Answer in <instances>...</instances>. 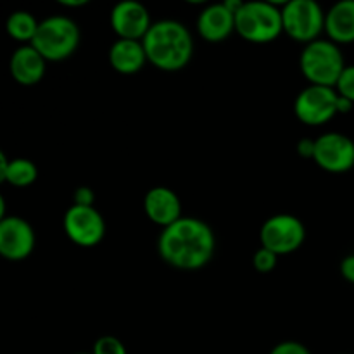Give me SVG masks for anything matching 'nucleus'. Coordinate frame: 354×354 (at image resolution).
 I'll return each instance as SVG.
<instances>
[{
  "label": "nucleus",
  "mask_w": 354,
  "mask_h": 354,
  "mask_svg": "<svg viewBox=\"0 0 354 354\" xmlns=\"http://www.w3.org/2000/svg\"><path fill=\"white\" fill-rule=\"evenodd\" d=\"M216 239L206 221L199 218H180L162 228L158 241L159 256L176 270H201L211 261Z\"/></svg>",
  "instance_id": "1"
},
{
  "label": "nucleus",
  "mask_w": 354,
  "mask_h": 354,
  "mask_svg": "<svg viewBox=\"0 0 354 354\" xmlns=\"http://www.w3.org/2000/svg\"><path fill=\"white\" fill-rule=\"evenodd\" d=\"M142 45L147 61L161 71H180L192 61V35L180 21L162 19L152 23Z\"/></svg>",
  "instance_id": "2"
},
{
  "label": "nucleus",
  "mask_w": 354,
  "mask_h": 354,
  "mask_svg": "<svg viewBox=\"0 0 354 354\" xmlns=\"http://www.w3.org/2000/svg\"><path fill=\"white\" fill-rule=\"evenodd\" d=\"M82 33L71 17L50 16L40 21L31 45L40 52L45 61L59 62L71 57L78 48Z\"/></svg>",
  "instance_id": "3"
},
{
  "label": "nucleus",
  "mask_w": 354,
  "mask_h": 354,
  "mask_svg": "<svg viewBox=\"0 0 354 354\" xmlns=\"http://www.w3.org/2000/svg\"><path fill=\"white\" fill-rule=\"evenodd\" d=\"M299 66L301 73L311 85L330 86V88H335L346 68L341 48L330 40H315L304 45Z\"/></svg>",
  "instance_id": "4"
},
{
  "label": "nucleus",
  "mask_w": 354,
  "mask_h": 354,
  "mask_svg": "<svg viewBox=\"0 0 354 354\" xmlns=\"http://www.w3.org/2000/svg\"><path fill=\"white\" fill-rule=\"evenodd\" d=\"M235 31L251 44H270L283 31L282 9L270 2H244L235 14Z\"/></svg>",
  "instance_id": "5"
},
{
  "label": "nucleus",
  "mask_w": 354,
  "mask_h": 354,
  "mask_svg": "<svg viewBox=\"0 0 354 354\" xmlns=\"http://www.w3.org/2000/svg\"><path fill=\"white\" fill-rule=\"evenodd\" d=\"M354 104L341 97L337 90L330 86L310 85L301 90L294 102V113L297 120L310 127L325 124L337 114L349 113Z\"/></svg>",
  "instance_id": "6"
},
{
  "label": "nucleus",
  "mask_w": 354,
  "mask_h": 354,
  "mask_svg": "<svg viewBox=\"0 0 354 354\" xmlns=\"http://www.w3.org/2000/svg\"><path fill=\"white\" fill-rule=\"evenodd\" d=\"M282 26L292 40L311 44L325 30V14L315 0H290L282 9Z\"/></svg>",
  "instance_id": "7"
},
{
  "label": "nucleus",
  "mask_w": 354,
  "mask_h": 354,
  "mask_svg": "<svg viewBox=\"0 0 354 354\" xmlns=\"http://www.w3.org/2000/svg\"><path fill=\"white\" fill-rule=\"evenodd\" d=\"M304 223L292 214H275L268 218L259 232L261 248L268 249L277 256L296 252L304 244Z\"/></svg>",
  "instance_id": "8"
},
{
  "label": "nucleus",
  "mask_w": 354,
  "mask_h": 354,
  "mask_svg": "<svg viewBox=\"0 0 354 354\" xmlns=\"http://www.w3.org/2000/svg\"><path fill=\"white\" fill-rule=\"evenodd\" d=\"M62 225L69 241L82 248H93L106 235V221L95 206L86 207L73 204L66 211Z\"/></svg>",
  "instance_id": "9"
},
{
  "label": "nucleus",
  "mask_w": 354,
  "mask_h": 354,
  "mask_svg": "<svg viewBox=\"0 0 354 354\" xmlns=\"http://www.w3.org/2000/svg\"><path fill=\"white\" fill-rule=\"evenodd\" d=\"M313 161L328 173H346L354 168V142L348 135L330 131L315 140Z\"/></svg>",
  "instance_id": "10"
},
{
  "label": "nucleus",
  "mask_w": 354,
  "mask_h": 354,
  "mask_svg": "<svg viewBox=\"0 0 354 354\" xmlns=\"http://www.w3.org/2000/svg\"><path fill=\"white\" fill-rule=\"evenodd\" d=\"M35 230L24 218L6 216L0 221V256L10 261L26 259L35 249Z\"/></svg>",
  "instance_id": "11"
},
{
  "label": "nucleus",
  "mask_w": 354,
  "mask_h": 354,
  "mask_svg": "<svg viewBox=\"0 0 354 354\" xmlns=\"http://www.w3.org/2000/svg\"><path fill=\"white\" fill-rule=\"evenodd\" d=\"M111 26L118 38L142 41L152 26L151 14L144 3L123 0L111 10Z\"/></svg>",
  "instance_id": "12"
},
{
  "label": "nucleus",
  "mask_w": 354,
  "mask_h": 354,
  "mask_svg": "<svg viewBox=\"0 0 354 354\" xmlns=\"http://www.w3.org/2000/svg\"><path fill=\"white\" fill-rule=\"evenodd\" d=\"M144 211L149 220L166 228L182 218V201L168 187H154L145 194Z\"/></svg>",
  "instance_id": "13"
},
{
  "label": "nucleus",
  "mask_w": 354,
  "mask_h": 354,
  "mask_svg": "<svg viewBox=\"0 0 354 354\" xmlns=\"http://www.w3.org/2000/svg\"><path fill=\"white\" fill-rule=\"evenodd\" d=\"M197 31L211 44L227 40L235 31V14H232L225 3L207 6L197 17Z\"/></svg>",
  "instance_id": "14"
},
{
  "label": "nucleus",
  "mask_w": 354,
  "mask_h": 354,
  "mask_svg": "<svg viewBox=\"0 0 354 354\" xmlns=\"http://www.w3.org/2000/svg\"><path fill=\"white\" fill-rule=\"evenodd\" d=\"M45 61L40 55V52L33 47V45H23V47L16 48L10 57L9 68L10 75L16 80L19 85L31 86L41 82L45 75Z\"/></svg>",
  "instance_id": "15"
},
{
  "label": "nucleus",
  "mask_w": 354,
  "mask_h": 354,
  "mask_svg": "<svg viewBox=\"0 0 354 354\" xmlns=\"http://www.w3.org/2000/svg\"><path fill=\"white\" fill-rule=\"evenodd\" d=\"M325 31L337 45L354 41V0H341L325 14Z\"/></svg>",
  "instance_id": "16"
},
{
  "label": "nucleus",
  "mask_w": 354,
  "mask_h": 354,
  "mask_svg": "<svg viewBox=\"0 0 354 354\" xmlns=\"http://www.w3.org/2000/svg\"><path fill=\"white\" fill-rule=\"evenodd\" d=\"M109 62L120 75H135L144 68L147 55L142 41L118 38L109 48Z\"/></svg>",
  "instance_id": "17"
},
{
  "label": "nucleus",
  "mask_w": 354,
  "mask_h": 354,
  "mask_svg": "<svg viewBox=\"0 0 354 354\" xmlns=\"http://www.w3.org/2000/svg\"><path fill=\"white\" fill-rule=\"evenodd\" d=\"M38 21L28 10H14L6 21V30L14 40L19 41H30L35 38L38 30Z\"/></svg>",
  "instance_id": "18"
},
{
  "label": "nucleus",
  "mask_w": 354,
  "mask_h": 354,
  "mask_svg": "<svg viewBox=\"0 0 354 354\" xmlns=\"http://www.w3.org/2000/svg\"><path fill=\"white\" fill-rule=\"evenodd\" d=\"M38 176V168L33 161L26 158H16L10 159L9 166H7L6 182L14 187H30L35 183Z\"/></svg>",
  "instance_id": "19"
},
{
  "label": "nucleus",
  "mask_w": 354,
  "mask_h": 354,
  "mask_svg": "<svg viewBox=\"0 0 354 354\" xmlns=\"http://www.w3.org/2000/svg\"><path fill=\"white\" fill-rule=\"evenodd\" d=\"M92 354H128L123 342L113 335H104L99 337L93 344Z\"/></svg>",
  "instance_id": "20"
},
{
  "label": "nucleus",
  "mask_w": 354,
  "mask_h": 354,
  "mask_svg": "<svg viewBox=\"0 0 354 354\" xmlns=\"http://www.w3.org/2000/svg\"><path fill=\"white\" fill-rule=\"evenodd\" d=\"M335 90L339 95L354 104V66H346L337 85H335Z\"/></svg>",
  "instance_id": "21"
},
{
  "label": "nucleus",
  "mask_w": 354,
  "mask_h": 354,
  "mask_svg": "<svg viewBox=\"0 0 354 354\" xmlns=\"http://www.w3.org/2000/svg\"><path fill=\"white\" fill-rule=\"evenodd\" d=\"M277 259H279V256L273 254L268 249L261 248L254 252V256H252V265H254V268L258 270L259 273H268L277 266Z\"/></svg>",
  "instance_id": "22"
},
{
  "label": "nucleus",
  "mask_w": 354,
  "mask_h": 354,
  "mask_svg": "<svg viewBox=\"0 0 354 354\" xmlns=\"http://www.w3.org/2000/svg\"><path fill=\"white\" fill-rule=\"evenodd\" d=\"M270 354H311V353L310 349H308L304 344H301V342L286 341L277 344Z\"/></svg>",
  "instance_id": "23"
},
{
  "label": "nucleus",
  "mask_w": 354,
  "mask_h": 354,
  "mask_svg": "<svg viewBox=\"0 0 354 354\" xmlns=\"http://www.w3.org/2000/svg\"><path fill=\"white\" fill-rule=\"evenodd\" d=\"M75 204L76 206L93 207V204H95V192L90 187H78L75 190Z\"/></svg>",
  "instance_id": "24"
},
{
  "label": "nucleus",
  "mask_w": 354,
  "mask_h": 354,
  "mask_svg": "<svg viewBox=\"0 0 354 354\" xmlns=\"http://www.w3.org/2000/svg\"><path fill=\"white\" fill-rule=\"evenodd\" d=\"M297 154H299L301 158L313 159V154H315L313 138H303V140L297 142Z\"/></svg>",
  "instance_id": "25"
},
{
  "label": "nucleus",
  "mask_w": 354,
  "mask_h": 354,
  "mask_svg": "<svg viewBox=\"0 0 354 354\" xmlns=\"http://www.w3.org/2000/svg\"><path fill=\"white\" fill-rule=\"evenodd\" d=\"M341 275L344 277V280L354 283V254L348 256V258L342 259L341 263Z\"/></svg>",
  "instance_id": "26"
},
{
  "label": "nucleus",
  "mask_w": 354,
  "mask_h": 354,
  "mask_svg": "<svg viewBox=\"0 0 354 354\" xmlns=\"http://www.w3.org/2000/svg\"><path fill=\"white\" fill-rule=\"evenodd\" d=\"M10 159H7V156L3 154V151L0 149V183L6 182V173H7V166H9Z\"/></svg>",
  "instance_id": "27"
},
{
  "label": "nucleus",
  "mask_w": 354,
  "mask_h": 354,
  "mask_svg": "<svg viewBox=\"0 0 354 354\" xmlns=\"http://www.w3.org/2000/svg\"><path fill=\"white\" fill-rule=\"evenodd\" d=\"M85 3H88L86 0H61V6L64 7H83Z\"/></svg>",
  "instance_id": "28"
},
{
  "label": "nucleus",
  "mask_w": 354,
  "mask_h": 354,
  "mask_svg": "<svg viewBox=\"0 0 354 354\" xmlns=\"http://www.w3.org/2000/svg\"><path fill=\"white\" fill-rule=\"evenodd\" d=\"M6 218V199H3V196L0 194V221Z\"/></svg>",
  "instance_id": "29"
},
{
  "label": "nucleus",
  "mask_w": 354,
  "mask_h": 354,
  "mask_svg": "<svg viewBox=\"0 0 354 354\" xmlns=\"http://www.w3.org/2000/svg\"><path fill=\"white\" fill-rule=\"evenodd\" d=\"M76 354H92V353H76Z\"/></svg>",
  "instance_id": "30"
}]
</instances>
